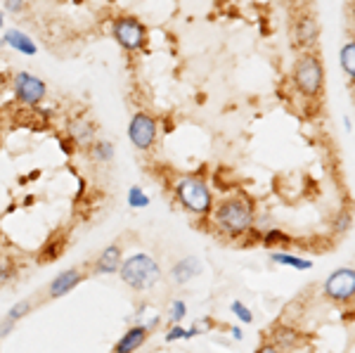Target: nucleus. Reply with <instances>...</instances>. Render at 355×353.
<instances>
[{
	"instance_id": "f257e3e1",
	"label": "nucleus",
	"mask_w": 355,
	"mask_h": 353,
	"mask_svg": "<svg viewBox=\"0 0 355 353\" xmlns=\"http://www.w3.org/2000/svg\"><path fill=\"white\" fill-rule=\"evenodd\" d=\"M121 277L125 284H130L133 289H150L159 282L162 270L159 264L147 254H135L128 261H123L121 266Z\"/></svg>"
},
{
	"instance_id": "f03ea898",
	"label": "nucleus",
	"mask_w": 355,
	"mask_h": 353,
	"mask_svg": "<svg viewBox=\"0 0 355 353\" xmlns=\"http://www.w3.org/2000/svg\"><path fill=\"white\" fill-rule=\"evenodd\" d=\"M216 221H218V225L225 232H230V235H242L244 230L251 227L254 216H251L249 204L242 202V199H225V202L216 209Z\"/></svg>"
},
{
	"instance_id": "7ed1b4c3",
	"label": "nucleus",
	"mask_w": 355,
	"mask_h": 353,
	"mask_svg": "<svg viewBox=\"0 0 355 353\" xmlns=\"http://www.w3.org/2000/svg\"><path fill=\"white\" fill-rule=\"evenodd\" d=\"M178 199L182 202V207L190 209L194 214H209L211 209V192L204 185V180L199 178H182L175 187Z\"/></svg>"
},
{
	"instance_id": "20e7f679",
	"label": "nucleus",
	"mask_w": 355,
	"mask_h": 353,
	"mask_svg": "<svg viewBox=\"0 0 355 353\" xmlns=\"http://www.w3.org/2000/svg\"><path fill=\"white\" fill-rule=\"evenodd\" d=\"M294 83L296 88L301 90L306 98H313L322 90V83H324V74H322V64H320L315 57H301L299 64L294 69Z\"/></svg>"
},
{
	"instance_id": "39448f33",
	"label": "nucleus",
	"mask_w": 355,
	"mask_h": 353,
	"mask_svg": "<svg viewBox=\"0 0 355 353\" xmlns=\"http://www.w3.org/2000/svg\"><path fill=\"white\" fill-rule=\"evenodd\" d=\"M12 85H15L17 100L24 102V105H38V102L45 98V83L38 76L28 74V71L17 74Z\"/></svg>"
},
{
	"instance_id": "423d86ee",
	"label": "nucleus",
	"mask_w": 355,
	"mask_h": 353,
	"mask_svg": "<svg viewBox=\"0 0 355 353\" xmlns=\"http://www.w3.org/2000/svg\"><path fill=\"white\" fill-rule=\"evenodd\" d=\"M128 138L137 150H150L157 140V121L150 114H135L128 126Z\"/></svg>"
},
{
	"instance_id": "0eeeda50",
	"label": "nucleus",
	"mask_w": 355,
	"mask_h": 353,
	"mask_svg": "<svg viewBox=\"0 0 355 353\" xmlns=\"http://www.w3.org/2000/svg\"><path fill=\"white\" fill-rule=\"evenodd\" d=\"M114 36L125 50H140L142 43H145V26L135 17H123V19H116V24H114Z\"/></svg>"
},
{
	"instance_id": "6e6552de",
	"label": "nucleus",
	"mask_w": 355,
	"mask_h": 353,
	"mask_svg": "<svg viewBox=\"0 0 355 353\" xmlns=\"http://www.w3.org/2000/svg\"><path fill=\"white\" fill-rule=\"evenodd\" d=\"M324 292L329 299L334 301H351L355 292V273L353 268H341L336 273H331L324 282Z\"/></svg>"
},
{
	"instance_id": "1a4fd4ad",
	"label": "nucleus",
	"mask_w": 355,
	"mask_h": 353,
	"mask_svg": "<svg viewBox=\"0 0 355 353\" xmlns=\"http://www.w3.org/2000/svg\"><path fill=\"white\" fill-rule=\"evenodd\" d=\"M147 332H150V329H147L145 325L130 327L128 332H125L123 337L116 341V346H114V353H133L137 346H142V341H145Z\"/></svg>"
},
{
	"instance_id": "9d476101",
	"label": "nucleus",
	"mask_w": 355,
	"mask_h": 353,
	"mask_svg": "<svg viewBox=\"0 0 355 353\" xmlns=\"http://www.w3.org/2000/svg\"><path fill=\"white\" fill-rule=\"evenodd\" d=\"M81 282V273L78 270H64L62 275H57L53 282H50V297L57 299V297H64V294L71 292L76 284Z\"/></svg>"
},
{
	"instance_id": "9b49d317",
	"label": "nucleus",
	"mask_w": 355,
	"mask_h": 353,
	"mask_svg": "<svg viewBox=\"0 0 355 353\" xmlns=\"http://www.w3.org/2000/svg\"><path fill=\"white\" fill-rule=\"evenodd\" d=\"M3 43H8L10 48L17 50V53H24V55H36L38 53L36 43H33L26 33H21L19 28H10V31H5Z\"/></svg>"
},
{
	"instance_id": "f8f14e48",
	"label": "nucleus",
	"mask_w": 355,
	"mask_h": 353,
	"mask_svg": "<svg viewBox=\"0 0 355 353\" xmlns=\"http://www.w3.org/2000/svg\"><path fill=\"white\" fill-rule=\"evenodd\" d=\"M318 36H320V28L315 24V19L311 17H303L296 24V41H299L301 48H313L318 43Z\"/></svg>"
},
{
	"instance_id": "ddd939ff",
	"label": "nucleus",
	"mask_w": 355,
	"mask_h": 353,
	"mask_svg": "<svg viewBox=\"0 0 355 353\" xmlns=\"http://www.w3.org/2000/svg\"><path fill=\"white\" fill-rule=\"evenodd\" d=\"M119 264H121V249H119L116 244H112V247L105 249V254H100L95 268H97V273H105V275H110V273L119 270Z\"/></svg>"
},
{
	"instance_id": "4468645a",
	"label": "nucleus",
	"mask_w": 355,
	"mask_h": 353,
	"mask_svg": "<svg viewBox=\"0 0 355 353\" xmlns=\"http://www.w3.org/2000/svg\"><path fill=\"white\" fill-rule=\"evenodd\" d=\"M197 273H199V261L190 256V259H182L180 264L173 266V280L182 284V282L192 280Z\"/></svg>"
},
{
	"instance_id": "2eb2a0df",
	"label": "nucleus",
	"mask_w": 355,
	"mask_h": 353,
	"mask_svg": "<svg viewBox=\"0 0 355 353\" xmlns=\"http://www.w3.org/2000/svg\"><path fill=\"white\" fill-rule=\"evenodd\" d=\"M69 138L73 142H78V145H88V142L93 140V126H90L88 121H83V119L71 121L69 123Z\"/></svg>"
},
{
	"instance_id": "dca6fc26",
	"label": "nucleus",
	"mask_w": 355,
	"mask_h": 353,
	"mask_svg": "<svg viewBox=\"0 0 355 353\" xmlns=\"http://www.w3.org/2000/svg\"><path fill=\"white\" fill-rule=\"evenodd\" d=\"M341 67L348 76H355V43H346L341 48Z\"/></svg>"
},
{
	"instance_id": "f3484780",
	"label": "nucleus",
	"mask_w": 355,
	"mask_h": 353,
	"mask_svg": "<svg viewBox=\"0 0 355 353\" xmlns=\"http://www.w3.org/2000/svg\"><path fill=\"white\" fill-rule=\"evenodd\" d=\"M272 261L279 266H291V268H299V270H308L311 268V261H303V259H296L291 254H272Z\"/></svg>"
},
{
	"instance_id": "a211bd4d",
	"label": "nucleus",
	"mask_w": 355,
	"mask_h": 353,
	"mask_svg": "<svg viewBox=\"0 0 355 353\" xmlns=\"http://www.w3.org/2000/svg\"><path fill=\"white\" fill-rule=\"evenodd\" d=\"M93 155L97 162H112L114 159V145L110 140H97L93 147Z\"/></svg>"
},
{
	"instance_id": "6ab92c4d",
	"label": "nucleus",
	"mask_w": 355,
	"mask_h": 353,
	"mask_svg": "<svg viewBox=\"0 0 355 353\" xmlns=\"http://www.w3.org/2000/svg\"><path fill=\"white\" fill-rule=\"evenodd\" d=\"M128 204L133 209H145V207H150V197L145 195V192L140 190V187H130V192H128Z\"/></svg>"
},
{
	"instance_id": "aec40b11",
	"label": "nucleus",
	"mask_w": 355,
	"mask_h": 353,
	"mask_svg": "<svg viewBox=\"0 0 355 353\" xmlns=\"http://www.w3.org/2000/svg\"><path fill=\"white\" fill-rule=\"evenodd\" d=\"M28 311H31V301H19V304H15L12 309H10L8 318H10L12 322H17L19 318H24Z\"/></svg>"
},
{
	"instance_id": "412c9836",
	"label": "nucleus",
	"mask_w": 355,
	"mask_h": 353,
	"mask_svg": "<svg viewBox=\"0 0 355 353\" xmlns=\"http://www.w3.org/2000/svg\"><path fill=\"white\" fill-rule=\"evenodd\" d=\"M232 313L239 318L242 322H251L254 320V316H251V311L246 309V306L242 304V301H232Z\"/></svg>"
},
{
	"instance_id": "4be33fe9",
	"label": "nucleus",
	"mask_w": 355,
	"mask_h": 353,
	"mask_svg": "<svg viewBox=\"0 0 355 353\" xmlns=\"http://www.w3.org/2000/svg\"><path fill=\"white\" fill-rule=\"evenodd\" d=\"M182 316H185V301H173L171 304V313H168V318H171V322H180L182 320Z\"/></svg>"
},
{
	"instance_id": "5701e85b",
	"label": "nucleus",
	"mask_w": 355,
	"mask_h": 353,
	"mask_svg": "<svg viewBox=\"0 0 355 353\" xmlns=\"http://www.w3.org/2000/svg\"><path fill=\"white\" fill-rule=\"evenodd\" d=\"M277 344H282V346H287V349H289V346H294V344H296V334L291 332L289 327H282V329L277 332Z\"/></svg>"
},
{
	"instance_id": "b1692460",
	"label": "nucleus",
	"mask_w": 355,
	"mask_h": 353,
	"mask_svg": "<svg viewBox=\"0 0 355 353\" xmlns=\"http://www.w3.org/2000/svg\"><path fill=\"white\" fill-rule=\"evenodd\" d=\"M57 252H62V242H53L50 247H45L38 261H53V259H57Z\"/></svg>"
},
{
	"instance_id": "393cba45",
	"label": "nucleus",
	"mask_w": 355,
	"mask_h": 353,
	"mask_svg": "<svg viewBox=\"0 0 355 353\" xmlns=\"http://www.w3.org/2000/svg\"><path fill=\"white\" fill-rule=\"evenodd\" d=\"M266 242L270 244V242H289V235H284L282 230H270V232H266Z\"/></svg>"
},
{
	"instance_id": "a878e982",
	"label": "nucleus",
	"mask_w": 355,
	"mask_h": 353,
	"mask_svg": "<svg viewBox=\"0 0 355 353\" xmlns=\"http://www.w3.org/2000/svg\"><path fill=\"white\" fill-rule=\"evenodd\" d=\"M5 10L12 15H19L24 10V0H5Z\"/></svg>"
},
{
	"instance_id": "bb28decb",
	"label": "nucleus",
	"mask_w": 355,
	"mask_h": 353,
	"mask_svg": "<svg viewBox=\"0 0 355 353\" xmlns=\"http://www.w3.org/2000/svg\"><path fill=\"white\" fill-rule=\"evenodd\" d=\"M175 339H185V329L180 325H175L168 334H166V341H175Z\"/></svg>"
},
{
	"instance_id": "cd10ccee",
	"label": "nucleus",
	"mask_w": 355,
	"mask_h": 353,
	"mask_svg": "<svg viewBox=\"0 0 355 353\" xmlns=\"http://www.w3.org/2000/svg\"><path fill=\"white\" fill-rule=\"evenodd\" d=\"M12 325H15V322L10 320V318H5V320L0 322V337H8V334L12 332Z\"/></svg>"
},
{
	"instance_id": "c85d7f7f",
	"label": "nucleus",
	"mask_w": 355,
	"mask_h": 353,
	"mask_svg": "<svg viewBox=\"0 0 355 353\" xmlns=\"http://www.w3.org/2000/svg\"><path fill=\"white\" fill-rule=\"evenodd\" d=\"M348 227H351V216H348V214H341L339 223H336V230L343 232V230H348Z\"/></svg>"
},
{
	"instance_id": "c756f323",
	"label": "nucleus",
	"mask_w": 355,
	"mask_h": 353,
	"mask_svg": "<svg viewBox=\"0 0 355 353\" xmlns=\"http://www.w3.org/2000/svg\"><path fill=\"white\" fill-rule=\"evenodd\" d=\"M256 353H279V351H277V346H270V344H268V346H261V349L256 351Z\"/></svg>"
},
{
	"instance_id": "7c9ffc66",
	"label": "nucleus",
	"mask_w": 355,
	"mask_h": 353,
	"mask_svg": "<svg viewBox=\"0 0 355 353\" xmlns=\"http://www.w3.org/2000/svg\"><path fill=\"white\" fill-rule=\"evenodd\" d=\"M232 334H234V339H242V329L239 327H232Z\"/></svg>"
},
{
	"instance_id": "2f4dec72",
	"label": "nucleus",
	"mask_w": 355,
	"mask_h": 353,
	"mask_svg": "<svg viewBox=\"0 0 355 353\" xmlns=\"http://www.w3.org/2000/svg\"><path fill=\"white\" fill-rule=\"evenodd\" d=\"M0 26H3V12H0Z\"/></svg>"
}]
</instances>
